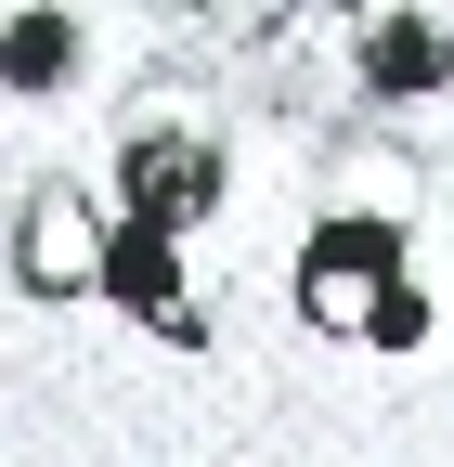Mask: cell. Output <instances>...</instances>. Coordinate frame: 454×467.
<instances>
[{
    "instance_id": "obj_4",
    "label": "cell",
    "mask_w": 454,
    "mask_h": 467,
    "mask_svg": "<svg viewBox=\"0 0 454 467\" xmlns=\"http://www.w3.org/2000/svg\"><path fill=\"white\" fill-rule=\"evenodd\" d=\"M364 117L377 130L454 117V0H364Z\"/></svg>"
},
{
    "instance_id": "obj_5",
    "label": "cell",
    "mask_w": 454,
    "mask_h": 467,
    "mask_svg": "<svg viewBox=\"0 0 454 467\" xmlns=\"http://www.w3.org/2000/svg\"><path fill=\"white\" fill-rule=\"evenodd\" d=\"M182 247H195V234L118 208V221H104V299H118L143 337H169V350H208V299H195V260Z\"/></svg>"
},
{
    "instance_id": "obj_3",
    "label": "cell",
    "mask_w": 454,
    "mask_h": 467,
    "mask_svg": "<svg viewBox=\"0 0 454 467\" xmlns=\"http://www.w3.org/2000/svg\"><path fill=\"white\" fill-rule=\"evenodd\" d=\"M247 52H260V91L299 130H377L364 117V0H286Z\"/></svg>"
},
{
    "instance_id": "obj_2",
    "label": "cell",
    "mask_w": 454,
    "mask_h": 467,
    "mask_svg": "<svg viewBox=\"0 0 454 467\" xmlns=\"http://www.w3.org/2000/svg\"><path fill=\"white\" fill-rule=\"evenodd\" d=\"M104 195L169 221V234H208L221 195H234V130H221V104L195 78H143L118 104V143H104Z\"/></svg>"
},
{
    "instance_id": "obj_1",
    "label": "cell",
    "mask_w": 454,
    "mask_h": 467,
    "mask_svg": "<svg viewBox=\"0 0 454 467\" xmlns=\"http://www.w3.org/2000/svg\"><path fill=\"white\" fill-rule=\"evenodd\" d=\"M286 299H299V325L337 337V350H377V364L428 350V337H441V285H428V247H416L403 182H389V195H337V208L299 234Z\"/></svg>"
},
{
    "instance_id": "obj_9",
    "label": "cell",
    "mask_w": 454,
    "mask_h": 467,
    "mask_svg": "<svg viewBox=\"0 0 454 467\" xmlns=\"http://www.w3.org/2000/svg\"><path fill=\"white\" fill-rule=\"evenodd\" d=\"M441 325H454V234H441Z\"/></svg>"
},
{
    "instance_id": "obj_6",
    "label": "cell",
    "mask_w": 454,
    "mask_h": 467,
    "mask_svg": "<svg viewBox=\"0 0 454 467\" xmlns=\"http://www.w3.org/2000/svg\"><path fill=\"white\" fill-rule=\"evenodd\" d=\"M104 221L118 208H91L66 169H39L14 195V285L26 299H104Z\"/></svg>"
},
{
    "instance_id": "obj_8",
    "label": "cell",
    "mask_w": 454,
    "mask_h": 467,
    "mask_svg": "<svg viewBox=\"0 0 454 467\" xmlns=\"http://www.w3.org/2000/svg\"><path fill=\"white\" fill-rule=\"evenodd\" d=\"M182 14H195L208 39H234V52H247V39H260L273 14H286V0H182Z\"/></svg>"
},
{
    "instance_id": "obj_7",
    "label": "cell",
    "mask_w": 454,
    "mask_h": 467,
    "mask_svg": "<svg viewBox=\"0 0 454 467\" xmlns=\"http://www.w3.org/2000/svg\"><path fill=\"white\" fill-rule=\"evenodd\" d=\"M91 52H104V26L78 14V0H14V14H0V104L91 91Z\"/></svg>"
}]
</instances>
